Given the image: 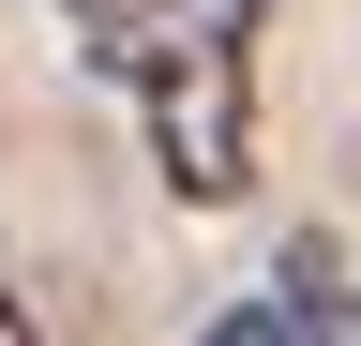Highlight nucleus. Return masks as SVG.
Instances as JSON below:
<instances>
[{
	"mask_svg": "<svg viewBox=\"0 0 361 346\" xmlns=\"http://www.w3.org/2000/svg\"><path fill=\"white\" fill-rule=\"evenodd\" d=\"M135 106H151V181L180 211H241L256 196V0H211L180 46H151Z\"/></svg>",
	"mask_w": 361,
	"mask_h": 346,
	"instance_id": "nucleus-1",
	"label": "nucleus"
},
{
	"mask_svg": "<svg viewBox=\"0 0 361 346\" xmlns=\"http://www.w3.org/2000/svg\"><path fill=\"white\" fill-rule=\"evenodd\" d=\"M196 16H211V0H61V30H75V46L106 61V75H135L151 46H180Z\"/></svg>",
	"mask_w": 361,
	"mask_h": 346,
	"instance_id": "nucleus-2",
	"label": "nucleus"
},
{
	"mask_svg": "<svg viewBox=\"0 0 361 346\" xmlns=\"http://www.w3.org/2000/svg\"><path fill=\"white\" fill-rule=\"evenodd\" d=\"M316 301H331V256H286V271H271L241 316H211L196 346H301V316H316Z\"/></svg>",
	"mask_w": 361,
	"mask_h": 346,
	"instance_id": "nucleus-3",
	"label": "nucleus"
},
{
	"mask_svg": "<svg viewBox=\"0 0 361 346\" xmlns=\"http://www.w3.org/2000/svg\"><path fill=\"white\" fill-rule=\"evenodd\" d=\"M301 346H361V301L331 286V301H316V316H301Z\"/></svg>",
	"mask_w": 361,
	"mask_h": 346,
	"instance_id": "nucleus-4",
	"label": "nucleus"
},
{
	"mask_svg": "<svg viewBox=\"0 0 361 346\" xmlns=\"http://www.w3.org/2000/svg\"><path fill=\"white\" fill-rule=\"evenodd\" d=\"M0 346H45V316H30V301H16V286H0Z\"/></svg>",
	"mask_w": 361,
	"mask_h": 346,
	"instance_id": "nucleus-5",
	"label": "nucleus"
}]
</instances>
